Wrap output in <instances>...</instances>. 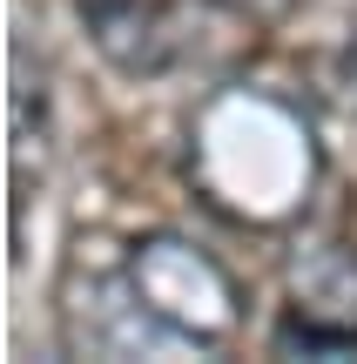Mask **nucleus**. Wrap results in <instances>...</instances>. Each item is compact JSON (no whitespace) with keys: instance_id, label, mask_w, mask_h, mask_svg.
<instances>
[{"instance_id":"nucleus-8","label":"nucleus","mask_w":357,"mask_h":364,"mask_svg":"<svg viewBox=\"0 0 357 364\" xmlns=\"http://www.w3.org/2000/svg\"><path fill=\"white\" fill-rule=\"evenodd\" d=\"M337 88H344V102L357 108V27H351V41H344V54H337Z\"/></svg>"},{"instance_id":"nucleus-7","label":"nucleus","mask_w":357,"mask_h":364,"mask_svg":"<svg viewBox=\"0 0 357 364\" xmlns=\"http://www.w3.org/2000/svg\"><path fill=\"white\" fill-rule=\"evenodd\" d=\"M209 7L236 14V21H277V14H290V0H209Z\"/></svg>"},{"instance_id":"nucleus-2","label":"nucleus","mask_w":357,"mask_h":364,"mask_svg":"<svg viewBox=\"0 0 357 364\" xmlns=\"http://www.w3.org/2000/svg\"><path fill=\"white\" fill-rule=\"evenodd\" d=\"M128 284L142 290V304L196 351H216L243 331V290L202 243L175 230H148L128 243Z\"/></svg>"},{"instance_id":"nucleus-3","label":"nucleus","mask_w":357,"mask_h":364,"mask_svg":"<svg viewBox=\"0 0 357 364\" xmlns=\"http://www.w3.org/2000/svg\"><path fill=\"white\" fill-rule=\"evenodd\" d=\"M61 344L75 358H182L196 344H182L155 311L142 304V290L128 284V263L121 270H94V263H67L61 277Z\"/></svg>"},{"instance_id":"nucleus-6","label":"nucleus","mask_w":357,"mask_h":364,"mask_svg":"<svg viewBox=\"0 0 357 364\" xmlns=\"http://www.w3.org/2000/svg\"><path fill=\"white\" fill-rule=\"evenodd\" d=\"M48 68L27 41H13V182L27 189V169L40 176V156H48Z\"/></svg>"},{"instance_id":"nucleus-4","label":"nucleus","mask_w":357,"mask_h":364,"mask_svg":"<svg viewBox=\"0 0 357 364\" xmlns=\"http://www.w3.org/2000/svg\"><path fill=\"white\" fill-rule=\"evenodd\" d=\"M277 344L283 351H310V358H351L357 351V250L317 243L290 263Z\"/></svg>"},{"instance_id":"nucleus-5","label":"nucleus","mask_w":357,"mask_h":364,"mask_svg":"<svg viewBox=\"0 0 357 364\" xmlns=\"http://www.w3.org/2000/svg\"><path fill=\"white\" fill-rule=\"evenodd\" d=\"M81 27H88L94 54L128 81H155L169 68H182L189 27L169 0H75Z\"/></svg>"},{"instance_id":"nucleus-1","label":"nucleus","mask_w":357,"mask_h":364,"mask_svg":"<svg viewBox=\"0 0 357 364\" xmlns=\"http://www.w3.org/2000/svg\"><path fill=\"white\" fill-rule=\"evenodd\" d=\"M189 176L209 196V209L250 223V230H283L310 209L317 189V135L304 108L270 88H223L202 102L189 129Z\"/></svg>"}]
</instances>
